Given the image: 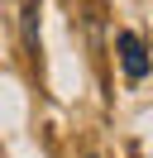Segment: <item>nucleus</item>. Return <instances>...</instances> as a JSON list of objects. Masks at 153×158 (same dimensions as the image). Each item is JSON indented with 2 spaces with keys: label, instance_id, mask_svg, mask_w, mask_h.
Returning <instances> with one entry per match:
<instances>
[{
  "label": "nucleus",
  "instance_id": "1",
  "mask_svg": "<svg viewBox=\"0 0 153 158\" xmlns=\"http://www.w3.org/2000/svg\"><path fill=\"white\" fill-rule=\"evenodd\" d=\"M115 53H120V67L129 81H143L148 77V48H143V39L134 29H120L115 34Z\"/></svg>",
  "mask_w": 153,
  "mask_h": 158
}]
</instances>
